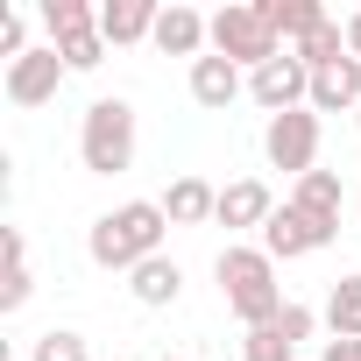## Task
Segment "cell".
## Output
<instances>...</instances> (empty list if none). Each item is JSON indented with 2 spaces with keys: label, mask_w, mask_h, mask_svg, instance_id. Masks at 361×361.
Wrapping results in <instances>:
<instances>
[{
  "label": "cell",
  "mask_w": 361,
  "mask_h": 361,
  "mask_svg": "<svg viewBox=\"0 0 361 361\" xmlns=\"http://www.w3.org/2000/svg\"><path fill=\"white\" fill-rule=\"evenodd\" d=\"M241 92H248L241 64H227V57H199V64H192V99H199L206 114H227Z\"/></svg>",
  "instance_id": "10"
},
{
  "label": "cell",
  "mask_w": 361,
  "mask_h": 361,
  "mask_svg": "<svg viewBox=\"0 0 361 361\" xmlns=\"http://www.w3.org/2000/svg\"><path fill=\"white\" fill-rule=\"evenodd\" d=\"M213 57L262 71L269 57H283V43H276V29L262 22V8H220V15H213Z\"/></svg>",
  "instance_id": "4"
},
{
  "label": "cell",
  "mask_w": 361,
  "mask_h": 361,
  "mask_svg": "<svg viewBox=\"0 0 361 361\" xmlns=\"http://www.w3.org/2000/svg\"><path fill=\"white\" fill-rule=\"evenodd\" d=\"M248 99H255L269 121L290 114V106H312V71H305V57L283 50V57H269L262 71H248Z\"/></svg>",
  "instance_id": "6"
},
{
  "label": "cell",
  "mask_w": 361,
  "mask_h": 361,
  "mask_svg": "<svg viewBox=\"0 0 361 361\" xmlns=\"http://www.w3.org/2000/svg\"><path fill=\"white\" fill-rule=\"evenodd\" d=\"M241 361H298V347H290L276 326H255V333L241 340Z\"/></svg>",
  "instance_id": "24"
},
{
  "label": "cell",
  "mask_w": 361,
  "mask_h": 361,
  "mask_svg": "<svg viewBox=\"0 0 361 361\" xmlns=\"http://www.w3.org/2000/svg\"><path fill=\"white\" fill-rule=\"evenodd\" d=\"M354 121H361V114H354Z\"/></svg>",
  "instance_id": "30"
},
{
  "label": "cell",
  "mask_w": 361,
  "mask_h": 361,
  "mask_svg": "<svg viewBox=\"0 0 361 361\" xmlns=\"http://www.w3.org/2000/svg\"><path fill=\"white\" fill-rule=\"evenodd\" d=\"M0 248H8V283H0V312H22V305H29V290H36V276H29V241H22V227H8V234H0Z\"/></svg>",
  "instance_id": "18"
},
{
  "label": "cell",
  "mask_w": 361,
  "mask_h": 361,
  "mask_svg": "<svg viewBox=\"0 0 361 361\" xmlns=\"http://www.w3.org/2000/svg\"><path fill=\"white\" fill-rule=\"evenodd\" d=\"M163 213H170V227H199V220L220 213V192L206 185V177H177V185L163 192Z\"/></svg>",
  "instance_id": "16"
},
{
  "label": "cell",
  "mask_w": 361,
  "mask_h": 361,
  "mask_svg": "<svg viewBox=\"0 0 361 361\" xmlns=\"http://www.w3.org/2000/svg\"><path fill=\"white\" fill-rule=\"evenodd\" d=\"M269 326H276V333H283L290 347H305V340H312V326H319V312H312V305H283V312H276Z\"/></svg>",
  "instance_id": "26"
},
{
  "label": "cell",
  "mask_w": 361,
  "mask_h": 361,
  "mask_svg": "<svg viewBox=\"0 0 361 361\" xmlns=\"http://www.w3.org/2000/svg\"><path fill=\"white\" fill-rule=\"evenodd\" d=\"M163 361H185V354H163Z\"/></svg>",
  "instance_id": "29"
},
{
  "label": "cell",
  "mask_w": 361,
  "mask_h": 361,
  "mask_svg": "<svg viewBox=\"0 0 361 361\" xmlns=\"http://www.w3.org/2000/svg\"><path fill=\"white\" fill-rule=\"evenodd\" d=\"M163 227H170L163 199H128V206H114V213L92 220L85 248H92L99 269H128V276H135L149 255H163Z\"/></svg>",
  "instance_id": "1"
},
{
  "label": "cell",
  "mask_w": 361,
  "mask_h": 361,
  "mask_svg": "<svg viewBox=\"0 0 361 361\" xmlns=\"http://www.w3.org/2000/svg\"><path fill=\"white\" fill-rule=\"evenodd\" d=\"M255 8H262V22L276 29V43H283V50H298V43L319 29V22H333L319 0H255Z\"/></svg>",
  "instance_id": "14"
},
{
  "label": "cell",
  "mask_w": 361,
  "mask_h": 361,
  "mask_svg": "<svg viewBox=\"0 0 361 361\" xmlns=\"http://www.w3.org/2000/svg\"><path fill=\"white\" fill-rule=\"evenodd\" d=\"M43 29H50V43H71V36L99 29V8L92 0H43Z\"/></svg>",
  "instance_id": "20"
},
{
  "label": "cell",
  "mask_w": 361,
  "mask_h": 361,
  "mask_svg": "<svg viewBox=\"0 0 361 361\" xmlns=\"http://www.w3.org/2000/svg\"><path fill=\"white\" fill-rule=\"evenodd\" d=\"M290 206H298V213H312V220H326V227H340V177H333V170H312V177H298Z\"/></svg>",
  "instance_id": "17"
},
{
  "label": "cell",
  "mask_w": 361,
  "mask_h": 361,
  "mask_svg": "<svg viewBox=\"0 0 361 361\" xmlns=\"http://www.w3.org/2000/svg\"><path fill=\"white\" fill-rule=\"evenodd\" d=\"M78 163L92 177H121L135 163V106L128 99H92L78 121Z\"/></svg>",
  "instance_id": "3"
},
{
  "label": "cell",
  "mask_w": 361,
  "mask_h": 361,
  "mask_svg": "<svg viewBox=\"0 0 361 361\" xmlns=\"http://www.w3.org/2000/svg\"><path fill=\"white\" fill-rule=\"evenodd\" d=\"M106 50H114V43H106L99 29H85V36H71V43H57V57H64L71 71H99V64H106Z\"/></svg>",
  "instance_id": "23"
},
{
  "label": "cell",
  "mask_w": 361,
  "mask_h": 361,
  "mask_svg": "<svg viewBox=\"0 0 361 361\" xmlns=\"http://www.w3.org/2000/svg\"><path fill=\"white\" fill-rule=\"evenodd\" d=\"M326 361H361V340H326Z\"/></svg>",
  "instance_id": "27"
},
{
  "label": "cell",
  "mask_w": 361,
  "mask_h": 361,
  "mask_svg": "<svg viewBox=\"0 0 361 361\" xmlns=\"http://www.w3.org/2000/svg\"><path fill=\"white\" fill-rule=\"evenodd\" d=\"M163 57H206V43H213V15H199V8H185V0H170V8L156 15V36H149Z\"/></svg>",
  "instance_id": "9"
},
{
  "label": "cell",
  "mask_w": 361,
  "mask_h": 361,
  "mask_svg": "<svg viewBox=\"0 0 361 361\" xmlns=\"http://www.w3.org/2000/svg\"><path fill=\"white\" fill-rule=\"evenodd\" d=\"M128 290H135V305L163 312V305H177V290H185V269H177L170 255H149V262L128 276Z\"/></svg>",
  "instance_id": "15"
},
{
  "label": "cell",
  "mask_w": 361,
  "mask_h": 361,
  "mask_svg": "<svg viewBox=\"0 0 361 361\" xmlns=\"http://www.w3.org/2000/svg\"><path fill=\"white\" fill-rule=\"evenodd\" d=\"M333 234H340V227H326V220H312V213H298V206H276L269 227H262V248H269L276 262H298V255H319Z\"/></svg>",
  "instance_id": "8"
},
{
  "label": "cell",
  "mask_w": 361,
  "mask_h": 361,
  "mask_svg": "<svg viewBox=\"0 0 361 361\" xmlns=\"http://www.w3.org/2000/svg\"><path fill=\"white\" fill-rule=\"evenodd\" d=\"M326 326L333 340H361V276H340L326 290Z\"/></svg>",
  "instance_id": "19"
},
{
  "label": "cell",
  "mask_w": 361,
  "mask_h": 361,
  "mask_svg": "<svg viewBox=\"0 0 361 361\" xmlns=\"http://www.w3.org/2000/svg\"><path fill=\"white\" fill-rule=\"evenodd\" d=\"M347 50H354V57H361V8H354V15H347Z\"/></svg>",
  "instance_id": "28"
},
{
  "label": "cell",
  "mask_w": 361,
  "mask_h": 361,
  "mask_svg": "<svg viewBox=\"0 0 361 361\" xmlns=\"http://www.w3.org/2000/svg\"><path fill=\"white\" fill-rule=\"evenodd\" d=\"M298 57H305V71H326V64H340V57H347V22H319V29L298 43Z\"/></svg>",
  "instance_id": "21"
},
{
  "label": "cell",
  "mask_w": 361,
  "mask_h": 361,
  "mask_svg": "<svg viewBox=\"0 0 361 361\" xmlns=\"http://www.w3.org/2000/svg\"><path fill=\"white\" fill-rule=\"evenodd\" d=\"M213 276H220V298H227V312L255 333V326H269L290 298H283V283H276V255L269 248H220V262H213Z\"/></svg>",
  "instance_id": "2"
},
{
  "label": "cell",
  "mask_w": 361,
  "mask_h": 361,
  "mask_svg": "<svg viewBox=\"0 0 361 361\" xmlns=\"http://www.w3.org/2000/svg\"><path fill=\"white\" fill-rule=\"evenodd\" d=\"M156 0H99V36L121 50V43H142V36H156Z\"/></svg>",
  "instance_id": "13"
},
{
  "label": "cell",
  "mask_w": 361,
  "mask_h": 361,
  "mask_svg": "<svg viewBox=\"0 0 361 361\" xmlns=\"http://www.w3.org/2000/svg\"><path fill=\"white\" fill-rule=\"evenodd\" d=\"M36 43H29V22L15 15V8H0V57H8V64H22Z\"/></svg>",
  "instance_id": "25"
},
{
  "label": "cell",
  "mask_w": 361,
  "mask_h": 361,
  "mask_svg": "<svg viewBox=\"0 0 361 361\" xmlns=\"http://www.w3.org/2000/svg\"><path fill=\"white\" fill-rule=\"evenodd\" d=\"M269 213H276V199H269V185L262 177H234V185L220 192V227H269Z\"/></svg>",
  "instance_id": "12"
},
{
  "label": "cell",
  "mask_w": 361,
  "mask_h": 361,
  "mask_svg": "<svg viewBox=\"0 0 361 361\" xmlns=\"http://www.w3.org/2000/svg\"><path fill=\"white\" fill-rule=\"evenodd\" d=\"M29 361H92V347H85V333H71V326H50V333H36Z\"/></svg>",
  "instance_id": "22"
},
{
  "label": "cell",
  "mask_w": 361,
  "mask_h": 361,
  "mask_svg": "<svg viewBox=\"0 0 361 361\" xmlns=\"http://www.w3.org/2000/svg\"><path fill=\"white\" fill-rule=\"evenodd\" d=\"M64 57H57V43H36L22 64H8V99L15 106H50L57 99V85H64Z\"/></svg>",
  "instance_id": "7"
},
{
  "label": "cell",
  "mask_w": 361,
  "mask_h": 361,
  "mask_svg": "<svg viewBox=\"0 0 361 361\" xmlns=\"http://www.w3.org/2000/svg\"><path fill=\"white\" fill-rule=\"evenodd\" d=\"M262 156H269V170H283V177H312V170H319V114H312V106L276 114V121L262 128Z\"/></svg>",
  "instance_id": "5"
},
{
  "label": "cell",
  "mask_w": 361,
  "mask_h": 361,
  "mask_svg": "<svg viewBox=\"0 0 361 361\" xmlns=\"http://www.w3.org/2000/svg\"><path fill=\"white\" fill-rule=\"evenodd\" d=\"M340 106L361 114V57H354V50H347L340 64L312 71V114H340Z\"/></svg>",
  "instance_id": "11"
}]
</instances>
